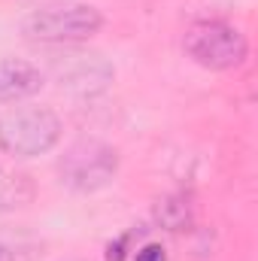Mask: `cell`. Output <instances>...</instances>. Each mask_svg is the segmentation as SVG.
I'll list each match as a JSON object with an SVG mask.
<instances>
[{
  "instance_id": "8",
  "label": "cell",
  "mask_w": 258,
  "mask_h": 261,
  "mask_svg": "<svg viewBox=\"0 0 258 261\" xmlns=\"http://www.w3.org/2000/svg\"><path fill=\"white\" fill-rule=\"evenodd\" d=\"M37 195L31 176L24 173H0V216L28 206Z\"/></svg>"
},
{
  "instance_id": "2",
  "label": "cell",
  "mask_w": 258,
  "mask_h": 261,
  "mask_svg": "<svg viewBox=\"0 0 258 261\" xmlns=\"http://www.w3.org/2000/svg\"><path fill=\"white\" fill-rule=\"evenodd\" d=\"M61 119L49 107H12L0 113V152L9 158H37L58 146Z\"/></svg>"
},
{
  "instance_id": "3",
  "label": "cell",
  "mask_w": 258,
  "mask_h": 261,
  "mask_svg": "<svg viewBox=\"0 0 258 261\" xmlns=\"http://www.w3.org/2000/svg\"><path fill=\"white\" fill-rule=\"evenodd\" d=\"M61 186L76 192V195H94L100 189H107L116 173H119V152L104 143V140H76L73 146H67L64 155L55 164Z\"/></svg>"
},
{
  "instance_id": "7",
  "label": "cell",
  "mask_w": 258,
  "mask_h": 261,
  "mask_svg": "<svg viewBox=\"0 0 258 261\" xmlns=\"http://www.w3.org/2000/svg\"><path fill=\"white\" fill-rule=\"evenodd\" d=\"M152 219H155L158 228H164V231H170V234H179V231H189V228H192L194 206L186 195L173 192V195H164V197L155 200Z\"/></svg>"
},
{
  "instance_id": "1",
  "label": "cell",
  "mask_w": 258,
  "mask_h": 261,
  "mask_svg": "<svg viewBox=\"0 0 258 261\" xmlns=\"http://www.w3.org/2000/svg\"><path fill=\"white\" fill-rule=\"evenodd\" d=\"M104 28L100 9L88 3H55V6H40L24 15L21 34L31 43L40 46H70L91 40Z\"/></svg>"
},
{
  "instance_id": "4",
  "label": "cell",
  "mask_w": 258,
  "mask_h": 261,
  "mask_svg": "<svg viewBox=\"0 0 258 261\" xmlns=\"http://www.w3.org/2000/svg\"><path fill=\"white\" fill-rule=\"evenodd\" d=\"M43 73L58 88L73 91V94H82V97L104 91L113 82V76H116L113 64L100 52L79 49L76 43H70V46H52Z\"/></svg>"
},
{
  "instance_id": "10",
  "label": "cell",
  "mask_w": 258,
  "mask_h": 261,
  "mask_svg": "<svg viewBox=\"0 0 258 261\" xmlns=\"http://www.w3.org/2000/svg\"><path fill=\"white\" fill-rule=\"evenodd\" d=\"M0 261H15L12 249H9V246H3V243H0Z\"/></svg>"
},
{
  "instance_id": "5",
  "label": "cell",
  "mask_w": 258,
  "mask_h": 261,
  "mask_svg": "<svg viewBox=\"0 0 258 261\" xmlns=\"http://www.w3.org/2000/svg\"><path fill=\"white\" fill-rule=\"evenodd\" d=\"M186 55L203 70H234L246 61L249 43L228 21H197L183 40Z\"/></svg>"
},
{
  "instance_id": "9",
  "label": "cell",
  "mask_w": 258,
  "mask_h": 261,
  "mask_svg": "<svg viewBox=\"0 0 258 261\" xmlns=\"http://www.w3.org/2000/svg\"><path fill=\"white\" fill-rule=\"evenodd\" d=\"M131 261H167V249L161 243H143L131 252Z\"/></svg>"
},
{
  "instance_id": "6",
  "label": "cell",
  "mask_w": 258,
  "mask_h": 261,
  "mask_svg": "<svg viewBox=\"0 0 258 261\" xmlns=\"http://www.w3.org/2000/svg\"><path fill=\"white\" fill-rule=\"evenodd\" d=\"M46 85V73L24 58H0V103H18Z\"/></svg>"
}]
</instances>
